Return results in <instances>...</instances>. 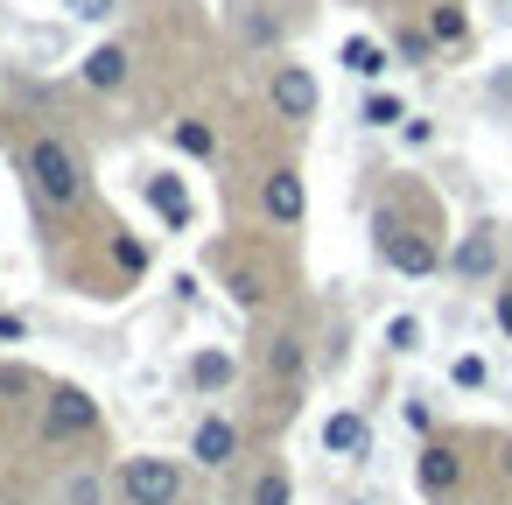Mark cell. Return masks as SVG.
<instances>
[{"instance_id":"18","label":"cell","mask_w":512,"mask_h":505,"mask_svg":"<svg viewBox=\"0 0 512 505\" xmlns=\"http://www.w3.org/2000/svg\"><path fill=\"white\" fill-rule=\"evenodd\" d=\"M64 505H106V477H99V470L64 477Z\"/></svg>"},{"instance_id":"9","label":"cell","mask_w":512,"mask_h":505,"mask_svg":"<svg viewBox=\"0 0 512 505\" xmlns=\"http://www.w3.org/2000/svg\"><path fill=\"white\" fill-rule=\"evenodd\" d=\"M414 484H421L428 498H449V491L463 484V456H456L449 442H428V449H421V463H414Z\"/></svg>"},{"instance_id":"14","label":"cell","mask_w":512,"mask_h":505,"mask_svg":"<svg viewBox=\"0 0 512 505\" xmlns=\"http://www.w3.org/2000/svg\"><path fill=\"white\" fill-rule=\"evenodd\" d=\"M267 372H274V379H302V337H295V330L267 337Z\"/></svg>"},{"instance_id":"28","label":"cell","mask_w":512,"mask_h":505,"mask_svg":"<svg viewBox=\"0 0 512 505\" xmlns=\"http://www.w3.org/2000/svg\"><path fill=\"white\" fill-rule=\"evenodd\" d=\"M29 386H36V379H29V372H15V365L0 372V393H29Z\"/></svg>"},{"instance_id":"26","label":"cell","mask_w":512,"mask_h":505,"mask_svg":"<svg viewBox=\"0 0 512 505\" xmlns=\"http://www.w3.org/2000/svg\"><path fill=\"white\" fill-rule=\"evenodd\" d=\"M491 316H498V330H505V337H512V281H505V288H498V295H491Z\"/></svg>"},{"instance_id":"7","label":"cell","mask_w":512,"mask_h":505,"mask_svg":"<svg viewBox=\"0 0 512 505\" xmlns=\"http://www.w3.org/2000/svg\"><path fill=\"white\" fill-rule=\"evenodd\" d=\"M449 274H456V281H491V274H498V232H491V225L463 232V246L449 253Z\"/></svg>"},{"instance_id":"19","label":"cell","mask_w":512,"mask_h":505,"mask_svg":"<svg viewBox=\"0 0 512 505\" xmlns=\"http://www.w3.org/2000/svg\"><path fill=\"white\" fill-rule=\"evenodd\" d=\"M428 50H435L428 29H393V57H400V64H428Z\"/></svg>"},{"instance_id":"8","label":"cell","mask_w":512,"mask_h":505,"mask_svg":"<svg viewBox=\"0 0 512 505\" xmlns=\"http://www.w3.org/2000/svg\"><path fill=\"white\" fill-rule=\"evenodd\" d=\"M190 456H197L204 470H225V463L239 456V428H232L225 414H204V421H197V435H190Z\"/></svg>"},{"instance_id":"22","label":"cell","mask_w":512,"mask_h":505,"mask_svg":"<svg viewBox=\"0 0 512 505\" xmlns=\"http://www.w3.org/2000/svg\"><path fill=\"white\" fill-rule=\"evenodd\" d=\"M260 295H267V281H260L253 267H232V302H239V309H260Z\"/></svg>"},{"instance_id":"5","label":"cell","mask_w":512,"mask_h":505,"mask_svg":"<svg viewBox=\"0 0 512 505\" xmlns=\"http://www.w3.org/2000/svg\"><path fill=\"white\" fill-rule=\"evenodd\" d=\"M379 260H386V267H400V274H414V281L442 267V253H435L421 232H400L393 218H379Z\"/></svg>"},{"instance_id":"23","label":"cell","mask_w":512,"mask_h":505,"mask_svg":"<svg viewBox=\"0 0 512 505\" xmlns=\"http://www.w3.org/2000/svg\"><path fill=\"white\" fill-rule=\"evenodd\" d=\"M386 344L393 351H421V316H393L386 323Z\"/></svg>"},{"instance_id":"21","label":"cell","mask_w":512,"mask_h":505,"mask_svg":"<svg viewBox=\"0 0 512 505\" xmlns=\"http://www.w3.org/2000/svg\"><path fill=\"white\" fill-rule=\"evenodd\" d=\"M428 36H435V43H463V36H470L463 8H435V15H428Z\"/></svg>"},{"instance_id":"1","label":"cell","mask_w":512,"mask_h":505,"mask_svg":"<svg viewBox=\"0 0 512 505\" xmlns=\"http://www.w3.org/2000/svg\"><path fill=\"white\" fill-rule=\"evenodd\" d=\"M29 183H36V197H43L50 211H71V204L85 197V169H78L71 141H36V148H29Z\"/></svg>"},{"instance_id":"10","label":"cell","mask_w":512,"mask_h":505,"mask_svg":"<svg viewBox=\"0 0 512 505\" xmlns=\"http://www.w3.org/2000/svg\"><path fill=\"white\" fill-rule=\"evenodd\" d=\"M323 449H330V456H365V449H372V421H365L358 407H337V414L323 421Z\"/></svg>"},{"instance_id":"11","label":"cell","mask_w":512,"mask_h":505,"mask_svg":"<svg viewBox=\"0 0 512 505\" xmlns=\"http://www.w3.org/2000/svg\"><path fill=\"white\" fill-rule=\"evenodd\" d=\"M85 85H92V92H120V85H127V50H120V43H99V50L85 57Z\"/></svg>"},{"instance_id":"15","label":"cell","mask_w":512,"mask_h":505,"mask_svg":"<svg viewBox=\"0 0 512 505\" xmlns=\"http://www.w3.org/2000/svg\"><path fill=\"white\" fill-rule=\"evenodd\" d=\"M344 71H358V78H379V71H386V43H372V36H351V43H344Z\"/></svg>"},{"instance_id":"29","label":"cell","mask_w":512,"mask_h":505,"mask_svg":"<svg viewBox=\"0 0 512 505\" xmlns=\"http://www.w3.org/2000/svg\"><path fill=\"white\" fill-rule=\"evenodd\" d=\"M498 463H505V477H512V442H505V456H498Z\"/></svg>"},{"instance_id":"25","label":"cell","mask_w":512,"mask_h":505,"mask_svg":"<svg viewBox=\"0 0 512 505\" xmlns=\"http://www.w3.org/2000/svg\"><path fill=\"white\" fill-rule=\"evenodd\" d=\"M113 260H120V267H127V274H141V267H148V246H141V239H127V232H120V239H113Z\"/></svg>"},{"instance_id":"2","label":"cell","mask_w":512,"mask_h":505,"mask_svg":"<svg viewBox=\"0 0 512 505\" xmlns=\"http://www.w3.org/2000/svg\"><path fill=\"white\" fill-rule=\"evenodd\" d=\"M99 428V400L85 393V386H50V400H43V435L50 442H78V435H92Z\"/></svg>"},{"instance_id":"20","label":"cell","mask_w":512,"mask_h":505,"mask_svg":"<svg viewBox=\"0 0 512 505\" xmlns=\"http://www.w3.org/2000/svg\"><path fill=\"white\" fill-rule=\"evenodd\" d=\"M288 498H295L288 470H260V477H253V505H288Z\"/></svg>"},{"instance_id":"3","label":"cell","mask_w":512,"mask_h":505,"mask_svg":"<svg viewBox=\"0 0 512 505\" xmlns=\"http://www.w3.org/2000/svg\"><path fill=\"white\" fill-rule=\"evenodd\" d=\"M120 491H127V505H176L183 498V470L169 456H134L120 470Z\"/></svg>"},{"instance_id":"12","label":"cell","mask_w":512,"mask_h":505,"mask_svg":"<svg viewBox=\"0 0 512 505\" xmlns=\"http://www.w3.org/2000/svg\"><path fill=\"white\" fill-rule=\"evenodd\" d=\"M148 204H155V211H162V218H169L176 232L190 225V190H183L176 176H155V183H148Z\"/></svg>"},{"instance_id":"6","label":"cell","mask_w":512,"mask_h":505,"mask_svg":"<svg viewBox=\"0 0 512 505\" xmlns=\"http://www.w3.org/2000/svg\"><path fill=\"white\" fill-rule=\"evenodd\" d=\"M260 211H267L274 225H288V232H295V225H302V211H309L302 176H295V169H274V176L260 183Z\"/></svg>"},{"instance_id":"27","label":"cell","mask_w":512,"mask_h":505,"mask_svg":"<svg viewBox=\"0 0 512 505\" xmlns=\"http://www.w3.org/2000/svg\"><path fill=\"white\" fill-rule=\"evenodd\" d=\"M456 386H484V358H456Z\"/></svg>"},{"instance_id":"16","label":"cell","mask_w":512,"mask_h":505,"mask_svg":"<svg viewBox=\"0 0 512 505\" xmlns=\"http://www.w3.org/2000/svg\"><path fill=\"white\" fill-rule=\"evenodd\" d=\"M358 120H365V127H400V120H407V106H400L393 92H372V99L358 106Z\"/></svg>"},{"instance_id":"17","label":"cell","mask_w":512,"mask_h":505,"mask_svg":"<svg viewBox=\"0 0 512 505\" xmlns=\"http://www.w3.org/2000/svg\"><path fill=\"white\" fill-rule=\"evenodd\" d=\"M176 148L197 155V162H211V155H218V134H211L204 120H183V127H176Z\"/></svg>"},{"instance_id":"24","label":"cell","mask_w":512,"mask_h":505,"mask_svg":"<svg viewBox=\"0 0 512 505\" xmlns=\"http://www.w3.org/2000/svg\"><path fill=\"white\" fill-rule=\"evenodd\" d=\"M64 8H71L78 22H113V15H120V0H64Z\"/></svg>"},{"instance_id":"4","label":"cell","mask_w":512,"mask_h":505,"mask_svg":"<svg viewBox=\"0 0 512 505\" xmlns=\"http://www.w3.org/2000/svg\"><path fill=\"white\" fill-rule=\"evenodd\" d=\"M267 99H274V120H288V127H309L316 120V78L302 71V64H274V78H267Z\"/></svg>"},{"instance_id":"13","label":"cell","mask_w":512,"mask_h":505,"mask_svg":"<svg viewBox=\"0 0 512 505\" xmlns=\"http://www.w3.org/2000/svg\"><path fill=\"white\" fill-rule=\"evenodd\" d=\"M232 372H239V365H232V351H197V358H190V386H197V393L232 386Z\"/></svg>"}]
</instances>
